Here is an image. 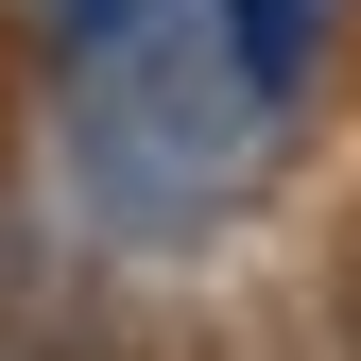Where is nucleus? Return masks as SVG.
<instances>
[{"label":"nucleus","mask_w":361,"mask_h":361,"mask_svg":"<svg viewBox=\"0 0 361 361\" xmlns=\"http://www.w3.org/2000/svg\"><path fill=\"white\" fill-rule=\"evenodd\" d=\"M224 35H241V69H258V86H293V69H310V35H327V0H241Z\"/></svg>","instance_id":"obj_1"}]
</instances>
